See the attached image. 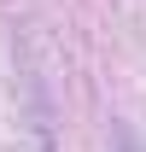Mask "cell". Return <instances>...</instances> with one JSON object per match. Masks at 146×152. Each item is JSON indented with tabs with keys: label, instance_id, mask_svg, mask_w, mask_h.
Returning <instances> with one entry per match:
<instances>
[{
	"label": "cell",
	"instance_id": "cell-1",
	"mask_svg": "<svg viewBox=\"0 0 146 152\" xmlns=\"http://www.w3.org/2000/svg\"><path fill=\"white\" fill-rule=\"evenodd\" d=\"M123 152H140V146H128V140H123Z\"/></svg>",
	"mask_w": 146,
	"mask_h": 152
}]
</instances>
